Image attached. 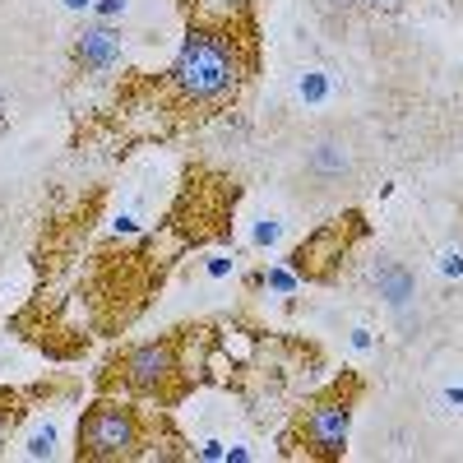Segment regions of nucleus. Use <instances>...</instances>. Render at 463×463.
<instances>
[{
  "instance_id": "9",
  "label": "nucleus",
  "mask_w": 463,
  "mask_h": 463,
  "mask_svg": "<svg viewBox=\"0 0 463 463\" xmlns=\"http://www.w3.org/2000/svg\"><path fill=\"white\" fill-rule=\"evenodd\" d=\"M366 5H394V0H366Z\"/></svg>"
},
{
  "instance_id": "7",
  "label": "nucleus",
  "mask_w": 463,
  "mask_h": 463,
  "mask_svg": "<svg viewBox=\"0 0 463 463\" xmlns=\"http://www.w3.org/2000/svg\"><path fill=\"white\" fill-rule=\"evenodd\" d=\"M375 283H380V297L390 301L394 311H403V306L417 301V279L408 274L403 264H394V260H384V264L375 269Z\"/></svg>"
},
{
  "instance_id": "4",
  "label": "nucleus",
  "mask_w": 463,
  "mask_h": 463,
  "mask_svg": "<svg viewBox=\"0 0 463 463\" xmlns=\"http://www.w3.org/2000/svg\"><path fill=\"white\" fill-rule=\"evenodd\" d=\"M347 427H353V408H347L343 399H325L320 408H311V417H306V449H316V454H343L347 445Z\"/></svg>"
},
{
  "instance_id": "1",
  "label": "nucleus",
  "mask_w": 463,
  "mask_h": 463,
  "mask_svg": "<svg viewBox=\"0 0 463 463\" xmlns=\"http://www.w3.org/2000/svg\"><path fill=\"white\" fill-rule=\"evenodd\" d=\"M237 47L227 43L222 33H204V28H190L185 37V47L176 56V70H172V80L185 98H195V102H213V98H227L232 89H237Z\"/></svg>"
},
{
  "instance_id": "8",
  "label": "nucleus",
  "mask_w": 463,
  "mask_h": 463,
  "mask_svg": "<svg viewBox=\"0 0 463 463\" xmlns=\"http://www.w3.org/2000/svg\"><path fill=\"white\" fill-rule=\"evenodd\" d=\"M10 427H14V408H10V399H5V394H0V445H5Z\"/></svg>"
},
{
  "instance_id": "6",
  "label": "nucleus",
  "mask_w": 463,
  "mask_h": 463,
  "mask_svg": "<svg viewBox=\"0 0 463 463\" xmlns=\"http://www.w3.org/2000/svg\"><path fill=\"white\" fill-rule=\"evenodd\" d=\"M74 56H80V65H89V70H107V65L121 61V37H116L111 28H93V33L80 37Z\"/></svg>"
},
{
  "instance_id": "2",
  "label": "nucleus",
  "mask_w": 463,
  "mask_h": 463,
  "mask_svg": "<svg viewBox=\"0 0 463 463\" xmlns=\"http://www.w3.org/2000/svg\"><path fill=\"white\" fill-rule=\"evenodd\" d=\"M301 167H306V176H311L320 190H334V185H347V181L362 172V148H357L353 130L320 126L311 139H306Z\"/></svg>"
},
{
  "instance_id": "5",
  "label": "nucleus",
  "mask_w": 463,
  "mask_h": 463,
  "mask_svg": "<svg viewBox=\"0 0 463 463\" xmlns=\"http://www.w3.org/2000/svg\"><path fill=\"white\" fill-rule=\"evenodd\" d=\"M172 371H176L172 343H144V347H135V353L121 357V375H126V384H135V390H158Z\"/></svg>"
},
{
  "instance_id": "3",
  "label": "nucleus",
  "mask_w": 463,
  "mask_h": 463,
  "mask_svg": "<svg viewBox=\"0 0 463 463\" xmlns=\"http://www.w3.org/2000/svg\"><path fill=\"white\" fill-rule=\"evenodd\" d=\"M139 445V417L126 403H98L80 421V454L89 458H126Z\"/></svg>"
}]
</instances>
